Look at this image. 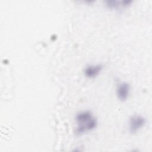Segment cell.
Returning <instances> with one entry per match:
<instances>
[{
	"instance_id": "6da1fadb",
	"label": "cell",
	"mask_w": 152,
	"mask_h": 152,
	"mask_svg": "<svg viewBox=\"0 0 152 152\" xmlns=\"http://www.w3.org/2000/svg\"><path fill=\"white\" fill-rule=\"evenodd\" d=\"M77 127L75 134L80 135L85 132L92 130L97 126V120L93 116L90 110H84L79 112L75 116Z\"/></svg>"
},
{
	"instance_id": "7a4b0ae2",
	"label": "cell",
	"mask_w": 152,
	"mask_h": 152,
	"mask_svg": "<svg viewBox=\"0 0 152 152\" xmlns=\"http://www.w3.org/2000/svg\"><path fill=\"white\" fill-rule=\"evenodd\" d=\"M145 124V119L141 115H135L129 118V129L131 134L136 133Z\"/></svg>"
},
{
	"instance_id": "3957f363",
	"label": "cell",
	"mask_w": 152,
	"mask_h": 152,
	"mask_svg": "<svg viewBox=\"0 0 152 152\" xmlns=\"http://www.w3.org/2000/svg\"><path fill=\"white\" fill-rule=\"evenodd\" d=\"M130 90V86L128 83L123 82L119 84L116 90L117 96L121 101H125L128 97Z\"/></svg>"
},
{
	"instance_id": "277c9868",
	"label": "cell",
	"mask_w": 152,
	"mask_h": 152,
	"mask_svg": "<svg viewBox=\"0 0 152 152\" xmlns=\"http://www.w3.org/2000/svg\"><path fill=\"white\" fill-rule=\"evenodd\" d=\"M102 68L103 66L101 64L91 65L87 66L85 68L84 72L86 77L88 78H94L100 73Z\"/></svg>"
},
{
	"instance_id": "5b68a950",
	"label": "cell",
	"mask_w": 152,
	"mask_h": 152,
	"mask_svg": "<svg viewBox=\"0 0 152 152\" xmlns=\"http://www.w3.org/2000/svg\"><path fill=\"white\" fill-rule=\"evenodd\" d=\"M106 5L110 8H118L120 6L124 7L122 1L118 0H107L105 1Z\"/></svg>"
}]
</instances>
